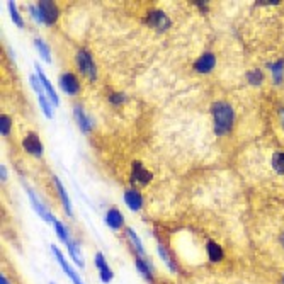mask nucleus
I'll return each instance as SVG.
<instances>
[{
  "mask_svg": "<svg viewBox=\"0 0 284 284\" xmlns=\"http://www.w3.org/2000/svg\"><path fill=\"white\" fill-rule=\"evenodd\" d=\"M213 118H215V131L218 136H223L226 134L233 126V121H235V112H233V108L228 104V102H215L211 108Z\"/></svg>",
  "mask_w": 284,
  "mask_h": 284,
  "instance_id": "obj_1",
  "label": "nucleus"
},
{
  "mask_svg": "<svg viewBox=\"0 0 284 284\" xmlns=\"http://www.w3.org/2000/svg\"><path fill=\"white\" fill-rule=\"evenodd\" d=\"M77 65H79L80 72L84 73V75H87L90 80L97 79V68H95L90 55H88L85 49H80V51L77 53Z\"/></svg>",
  "mask_w": 284,
  "mask_h": 284,
  "instance_id": "obj_2",
  "label": "nucleus"
},
{
  "mask_svg": "<svg viewBox=\"0 0 284 284\" xmlns=\"http://www.w3.org/2000/svg\"><path fill=\"white\" fill-rule=\"evenodd\" d=\"M38 9H40V14H41V19L44 24H53L56 19H58V7L55 5L53 2L49 0H44V2H40L38 3Z\"/></svg>",
  "mask_w": 284,
  "mask_h": 284,
  "instance_id": "obj_3",
  "label": "nucleus"
},
{
  "mask_svg": "<svg viewBox=\"0 0 284 284\" xmlns=\"http://www.w3.org/2000/svg\"><path fill=\"white\" fill-rule=\"evenodd\" d=\"M60 87H62L68 95H75L77 92L80 90L79 80H77V77L72 75V73H63V75L60 77Z\"/></svg>",
  "mask_w": 284,
  "mask_h": 284,
  "instance_id": "obj_4",
  "label": "nucleus"
},
{
  "mask_svg": "<svg viewBox=\"0 0 284 284\" xmlns=\"http://www.w3.org/2000/svg\"><path fill=\"white\" fill-rule=\"evenodd\" d=\"M24 148H26V152H29V153H33L34 157H41L43 155V145L40 141V138H38L36 133H29L26 138H24L22 141Z\"/></svg>",
  "mask_w": 284,
  "mask_h": 284,
  "instance_id": "obj_5",
  "label": "nucleus"
},
{
  "mask_svg": "<svg viewBox=\"0 0 284 284\" xmlns=\"http://www.w3.org/2000/svg\"><path fill=\"white\" fill-rule=\"evenodd\" d=\"M51 252H53V254H55V257L58 259V262H60V265H62V269H63V271L66 272V276H68V278L72 279V281H73V284H84V283L80 281V278H79V276H77V272L73 271V269H72V267H70V265H68V262L65 261V257H63V254H62V252L58 250V247H55V245H53V247H51Z\"/></svg>",
  "mask_w": 284,
  "mask_h": 284,
  "instance_id": "obj_6",
  "label": "nucleus"
},
{
  "mask_svg": "<svg viewBox=\"0 0 284 284\" xmlns=\"http://www.w3.org/2000/svg\"><path fill=\"white\" fill-rule=\"evenodd\" d=\"M148 22H150L152 27H155L157 31H165L167 27H169V17L165 16V14L162 12V10H153V12H150V17H148Z\"/></svg>",
  "mask_w": 284,
  "mask_h": 284,
  "instance_id": "obj_7",
  "label": "nucleus"
},
{
  "mask_svg": "<svg viewBox=\"0 0 284 284\" xmlns=\"http://www.w3.org/2000/svg\"><path fill=\"white\" fill-rule=\"evenodd\" d=\"M26 191H27V196H29L31 203H33V206H34V209H36L38 215H40L41 218L44 219V221H48V223H53V221H55V218L51 216V213H49L48 209H46L44 206H43V204L40 203V199L36 197V194H34L33 191L29 189V187H26Z\"/></svg>",
  "mask_w": 284,
  "mask_h": 284,
  "instance_id": "obj_8",
  "label": "nucleus"
},
{
  "mask_svg": "<svg viewBox=\"0 0 284 284\" xmlns=\"http://www.w3.org/2000/svg\"><path fill=\"white\" fill-rule=\"evenodd\" d=\"M215 63H216L215 55L206 53V55H203L196 63H194V68H196V72H199V73H208L215 68Z\"/></svg>",
  "mask_w": 284,
  "mask_h": 284,
  "instance_id": "obj_9",
  "label": "nucleus"
},
{
  "mask_svg": "<svg viewBox=\"0 0 284 284\" xmlns=\"http://www.w3.org/2000/svg\"><path fill=\"white\" fill-rule=\"evenodd\" d=\"M95 265H97V269H99V276H101V279L104 283H109L112 279V271L109 269V265H108V262H106V259H104V255L99 252L97 255H95Z\"/></svg>",
  "mask_w": 284,
  "mask_h": 284,
  "instance_id": "obj_10",
  "label": "nucleus"
},
{
  "mask_svg": "<svg viewBox=\"0 0 284 284\" xmlns=\"http://www.w3.org/2000/svg\"><path fill=\"white\" fill-rule=\"evenodd\" d=\"M148 180H152V174L148 170H145V167L141 163H133V172H131V182H141L147 184Z\"/></svg>",
  "mask_w": 284,
  "mask_h": 284,
  "instance_id": "obj_11",
  "label": "nucleus"
},
{
  "mask_svg": "<svg viewBox=\"0 0 284 284\" xmlns=\"http://www.w3.org/2000/svg\"><path fill=\"white\" fill-rule=\"evenodd\" d=\"M36 72H38V77H40V80H41V85H43V88H44V92L49 95V99H51V102L53 104H56L58 106L60 104V99H58V95H56V92H55V88H53V85L49 84V80L44 77V73H43V70L40 68V66L36 65Z\"/></svg>",
  "mask_w": 284,
  "mask_h": 284,
  "instance_id": "obj_12",
  "label": "nucleus"
},
{
  "mask_svg": "<svg viewBox=\"0 0 284 284\" xmlns=\"http://www.w3.org/2000/svg\"><path fill=\"white\" fill-rule=\"evenodd\" d=\"M123 221H124L123 215H121V213H119L116 208L109 209L108 215H106V223H108V226H109V228H112V230L121 228V226H123Z\"/></svg>",
  "mask_w": 284,
  "mask_h": 284,
  "instance_id": "obj_13",
  "label": "nucleus"
},
{
  "mask_svg": "<svg viewBox=\"0 0 284 284\" xmlns=\"http://www.w3.org/2000/svg\"><path fill=\"white\" fill-rule=\"evenodd\" d=\"M124 201H126L128 208L133 209V211H138V209L141 208V203H143V201H141V194L136 193V191H133V189L124 193Z\"/></svg>",
  "mask_w": 284,
  "mask_h": 284,
  "instance_id": "obj_14",
  "label": "nucleus"
},
{
  "mask_svg": "<svg viewBox=\"0 0 284 284\" xmlns=\"http://www.w3.org/2000/svg\"><path fill=\"white\" fill-rule=\"evenodd\" d=\"M73 112H75V118H77V121H79V126L82 128V131L88 133V131H90V119H88V116L84 112V109H82L80 106H75V108H73Z\"/></svg>",
  "mask_w": 284,
  "mask_h": 284,
  "instance_id": "obj_15",
  "label": "nucleus"
},
{
  "mask_svg": "<svg viewBox=\"0 0 284 284\" xmlns=\"http://www.w3.org/2000/svg\"><path fill=\"white\" fill-rule=\"evenodd\" d=\"M208 259L211 262H219L223 259V248L218 243L213 242V240L208 242Z\"/></svg>",
  "mask_w": 284,
  "mask_h": 284,
  "instance_id": "obj_16",
  "label": "nucleus"
},
{
  "mask_svg": "<svg viewBox=\"0 0 284 284\" xmlns=\"http://www.w3.org/2000/svg\"><path fill=\"white\" fill-rule=\"evenodd\" d=\"M55 186H56V191H58V194H60V197H62V203L63 206H65V211H66V215L68 216H72V206H70V201H68V196H66V191L63 189V184L60 182V179L58 177H55Z\"/></svg>",
  "mask_w": 284,
  "mask_h": 284,
  "instance_id": "obj_17",
  "label": "nucleus"
},
{
  "mask_svg": "<svg viewBox=\"0 0 284 284\" xmlns=\"http://www.w3.org/2000/svg\"><path fill=\"white\" fill-rule=\"evenodd\" d=\"M269 68L272 70V79L279 85L283 82V75H284V60H278L276 63L269 65Z\"/></svg>",
  "mask_w": 284,
  "mask_h": 284,
  "instance_id": "obj_18",
  "label": "nucleus"
},
{
  "mask_svg": "<svg viewBox=\"0 0 284 284\" xmlns=\"http://www.w3.org/2000/svg\"><path fill=\"white\" fill-rule=\"evenodd\" d=\"M136 269L147 279H152V274H153V271H152V264H150V262L143 261L141 257H136Z\"/></svg>",
  "mask_w": 284,
  "mask_h": 284,
  "instance_id": "obj_19",
  "label": "nucleus"
},
{
  "mask_svg": "<svg viewBox=\"0 0 284 284\" xmlns=\"http://www.w3.org/2000/svg\"><path fill=\"white\" fill-rule=\"evenodd\" d=\"M68 254L70 257L73 259V261L77 262V265H80V267H84V262H82V254H80V248L77 247L75 242H68Z\"/></svg>",
  "mask_w": 284,
  "mask_h": 284,
  "instance_id": "obj_20",
  "label": "nucleus"
},
{
  "mask_svg": "<svg viewBox=\"0 0 284 284\" xmlns=\"http://www.w3.org/2000/svg\"><path fill=\"white\" fill-rule=\"evenodd\" d=\"M126 233H128V237H130L131 242H133V245H134V248H136L138 254L143 255V254H145L143 243H141V240L138 239V235H136V233H134V230H133V228H128V230H126Z\"/></svg>",
  "mask_w": 284,
  "mask_h": 284,
  "instance_id": "obj_21",
  "label": "nucleus"
},
{
  "mask_svg": "<svg viewBox=\"0 0 284 284\" xmlns=\"http://www.w3.org/2000/svg\"><path fill=\"white\" fill-rule=\"evenodd\" d=\"M272 167L278 174H284V152H276L272 157Z\"/></svg>",
  "mask_w": 284,
  "mask_h": 284,
  "instance_id": "obj_22",
  "label": "nucleus"
},
{
  "mask_svg": "<svg viewBox=\"0 0 284 284\" xmlns=\"http://www.w3.org/2000/svg\"><path fill=\"white\" fill-rule=\"evenodd\" d=\"M247 80L250 85H261L262 80H264V73L261 70H252V72L247 73Z\"/></svg>",
  "mask_w": 284,
  "mask_h": 284,
  "instance_id": "obj_23",
  "label": "nucleus"
},
{
  "mask_svg": "<svg viewBox=\"0 0 284 284\" xmlns=\"http://www.w3.org/2000/svg\"><path fill=\"white\" fill-rule=\"evenodd\" d=\"M34 44H36V48H38V51H40V55L43 56V60H46V62H51V55H49V49H48V46L44 44V41L36 40V41H34Z\"/></svg>",
  "mask_w": 284,
  "mask_h": 284,
  "instance_id": "obj_24",
  "label": "nucleus"
},
{
  "mask_svg": "<svg viewBox=\"0 0 284 284\" xmlns=\"http://www.w3.org/2000/svg\"><path fill=\"white\" fill-rule=\"evenodd\" d=\"M53 225H55V230H56V233H58L60 240H62V242H65V243H68L70 239H68V233H66L65 226H63L62 223L58 221V219H55V221H53Z\"/></svg>",
  "mask_w": 284,
  "mask_h": 284,
  "instance_id": "obj_25",
  "label": "nucleus"
},
{
  "mask_svg": "<svg viewBox=\"0 0 284 284\" xmlns=\"http://www.w3.org/2000/svg\"><path fill=\"white\" fill-rule=\"evenodd\" d=\"M158 254H160V257L163 259V262H165V264L169 265L170 271L175 272V265H174L172 259H170V255L167 254V250H165V247H163V245H158Z\"/></svg>",
  "mask_w": 284,
  "mask_h": 284,
  "instance_id": "obj_26",
  "label": "nucleus"
},
{
  "mask_svg": "<svg viewBox=\"0 0 284 284\" xmlns=\"http://www.w3.org/2000/svg\"><path fill=\"white\" fill-rule=\"evenodd\" d=\"M9 10H10V16H12V21L17 24L19 27H24V22H22V19H21V14L17 12V9H16V3L14 2H9Z\"/></svg>",
  "mask_w": 284,
  "mask_h": 284,
  "instance_id": "obj_27",
  "label": "nucleus"
},
{
  "mask_svg": "<svg viewBox=\"0 0 284 284\" xmlns=\"http://www.w3.org/2000/svg\"><path fill=\"white\" fill-rule=\"evenodd\" d=\"M40 104H41L43 111H44V114L48 116V118H51V116H53L51 106H49V102H48V99H46V95H44V94H41V95H40Z\"/></svg>",
  "mask_w": 284,
  "mask_h": 284,
  "instance_id": "obj_28",
  "label": "nucleus"
},
{
  "mask_svg": "<svg viewBox=\"0 0 284 284\" xmlns=\"http://www.w3.org/2000/svg\"><path fill=\"white\" fill-rule=\"evenodd\" d=\"M10 131V119L9 116H2L0 118V133L2 134H9Z\"/></svg>",
  "mask_w": 284,
  "mask_h": 284,
  "instance_id": "obj_29",
  "label": "nucleus"
},
{
  "mask_svg": "<svg viewBox=\"0 0 284 284\" xmlns=\"http://www.w3.org/2000/svg\"><path fill=\"white\" fill-rule=\"evenodd\" d=\"M126 101V95L124 94H112L111 95V102L112 104H123Z\"/></svg>",
  "mask_w": 284,
  "mask_h": 284,
  "instance_id": "obj_30",
  "label": "nucleus"
},
{
  "mask_svg": "<svg viewBox=\"0 0 284 284\" xmlns=\"http://www.w3.org/2000/svg\"><path fill=\"white\" fill-rule=\"evenodd\" d=\"M29 12L33 14V17H34V21H36V22H43L41 14H40V9H38V7H33V5H31V7H29Z\"/></svg>",
  "mask_w": 284,
  "mask_h": 284,
  "instance_id": "obj_31",
  "label": "nucleus"
},
{
  "mask_svg": "<svg viewBox=\"0 0 284 284\" xmlns=\"http://www.w3.org/2000/svg\"><path fill=\"white\" fill-rule=\"evenodd\" d=\"M0 284H9V281H7L5 276H0Z\"/></svg>",
  "mask_w": 284,
  "mask_h": 284,
  "instance_id": "obj_32",
  "label": "nucleus"
},
{
  "mask_svg": "<svg viewBox=\"0 0 284 284\" xmlns=\"http://www.w3.org/2000/svg\"><path fill=\"white\" fill-rule=\"evenodd\" d=\"M5 177H7V170H5V167L2 165V180H5Z\"/></svg>",
  "mask_w": 284,
  "mask_h": 284,
  "instance_id": "obj_33",
  "label": "nucleus"
},
{
  "mask_svg": "<svg viewBox=\"0 0 284 284\" xmlns=\"http://www.w3.org/2000/svg\"><path fill=\"white\" fill-rule=\"evenodd\" d=\"M279 243H281V247L284 248V233H281V235H279Z\"/></svg>",
  "mask_w": 284,
  "mask_h": 284,
  "instance_id": "obj_34",
  "label": "nucleus"
},
{
  "mask_svg": "<svg viewBox=\"0 0 284 284\" xmlns=\"http://www.w3.org/2000/svg\"><path fill=\"white\" fill-rule=\"evenodd\" d=\"M281 124H283V128H284V109L281 111Z\"/></svg>",
  "mask_w": 284,
  "mask_h": 284,
  "instance_id": "obj_35",
  "label": "nucleus"
},
{
  "mask_svg": "<svg viewBox=\"0 0 284 284\" xmlns=\"http://www.w3.org/2000/svg\"><path fill=\"white\" fill-rule=\"evenodd\" d=\"M283 284H284V276H283Z\"/></svg>",
  "mask_w": 284,
  "mask_h": 284,
  "instance_id": "obj_36",
  "label": "nucleus"
}]
</instances>
